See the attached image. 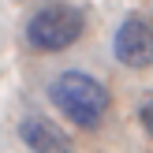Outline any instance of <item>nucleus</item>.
<instances>
[{
	"mask_svg": "<svg viewBox=\"0 0 153 153\" xmlns=\"http://www.w3.org/2000/svg\"><path fill=\"white\" fill-rule=\"evenodd\" d=\"M49 101L56 105L60 116H67L82 131H97L101 120L112 108V94L105 90L101 79H94L90 71H60L49 82Z\"/></svg>",
	"mask_w": 153,
	"mask_h": 153,
	"instance_id": "obj_1",
	"label": "nucleus"
},
{
	"mask_svg": "<svg viewBox=\"0 0 153 153\" xmlns=\"http://www.w3.org/2000/svg\"><path fill=\"white\" fill-rule=\"evenodd\" d=\"M82 30H86V15L75 4L52 0V4H41L26 19L22 37H26V45L34 52H64L82 37Z\"/></svg>",
	"mask_w": 153,
	"mask_h": 153,
	"instance_id": "obj_2",
	"label": "nucleus"
},
{
	"mask_svg": "<svg viewBox=\"0 0 153 153\" xmlns=\"http://www.w3.org/2000/svg\"><path fill=\"white\" fill-rule=\"evenodd\" d=\"M112 56L134 71L153 67V22H146L142 15H127L112 37Z\"/></svg>",
	"mask_w": 153,
	"mask_h": 153,
	"instance_id": "obj_3",
	"label": "nucleus"
},
{
	"mask_svg": "<svg viewBox=\"0 0 153 153\" xmlns=\"http://www.w3.org/2000/svg\"><path fill=\"white\" fill-rule=\"evenodd\" d=\"M19 138H22L26 149H45V153H64V149H71V138H67L60 127H52L49 120H37V116H30V120L19 123Z\"/></svg>",
	"mask_w": 153,
	"mask_h": 153,
	"instance_id": "obj_4",
	"label": "nucleus"
},
{
	"mask_svg": "<svg viewBox=\"0 0 153 153\" xmlns=\"http://www.w3.org/2000/svg\"><path fill=\"white\" fill-rule=\"evenodd\" d=\"M138 123H142V131H146L149 138H153V97H149V101L138 108Z\"/></svg>",
	"mask_w": 153,
	"mask_h": 153,
	"instance_id": "obj_5",
	"label": "nucleus"
}]
</instances>
